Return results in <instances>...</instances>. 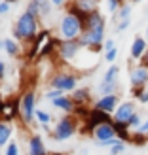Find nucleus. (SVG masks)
I'll use <instances>...</instances> for the list:
<instances>
[{
  "label": "nucleus",
  "mask_w": 148,
  "mask_h": 155,
  "mask_svg": "<svg viewBox=\"0 0 148 155\" xmlns=\"http://www.w3.org/2000/svg\"><path fill=\"white\" fill-rule=\"evenodd\" d=\"M4 74H6V64L2 63V61H0V80L4 78Z\"/></svg>",
  "instance_id": "4c0bfd02"
},
{
  "label": "nucleus",
  "mask_w": 148,
  "mask_h": 155,
  "mask_svg": "<svg viewBox=\"0 0 148 155\" xmlns=\"http://www.w3.org/2000/svg\"><path fill=\"white\" fill-rule=\"evenodd\" d=\"M123 151H126V144H123V142H118L116 146L110 148V155H122Z\"/></svg>",
  "instance_id": "bb28decb"
},
{
  "label": "nucleus",
  "mask_w": 148,
  "mask_h": 155,
  "mask_svg": "<svg viewBox=\"0 0 148 155\" xmlns=\"http://www.w3.org/2000/svg\"><path fill=\"white\" fill-rule=\"evenodd\" d=\"M118 97L116 95H108V97H101L97 102H95V108L101 112H106V114H112L118 110Z\"/></svg>",
  "instance_id": "9d476101"
},
{
  "label": "nucleus",
  "mask_w": 148,
  "mask_h": 155,
  "mask_svg": "<svg viewBox=\"0 0 148 155\" xmlns=\"http://www.w3.org/2000/svg\"><path fill=\"white\" fill-rule=\"evenodd\" d=\"M8 10H10V4H8V2H2V4H0V15L6 13Z\"/></svg>",
  "instance_id": "c9c22d12"
},
{
  "label": "nucleus",
  "mask_w": 148,
  "mask_h": 155,
  "mask_svg": "<svg viewBox=\"0 0 148 155\" xmlns=\"http://www.w3.org/2000/svg\"><path fill=\"white\" fill-rule=\"evenodd\" d=\"M103 48H105V51H110V49H116V45H114V40H105V44H103Z\"/></svg>",
  "instance_id": "473e14b6"
},
{
  "label": "nucleus",
  "mask_w": 148,
  "mask_h": 155,
  "mask_svg": "<svg viewBox=\"0 0 148 155\" xmlns=\"http://www.w3.org/2000/svg\"><path fill=\"white\" fill-rule=\"evenodd\" d=\"M144 36H146V42H148V27H146V32H144Z\"/></svg>",
  "instance_id": "79ce46f5"
},
{
  "label": "nucleus",
  "mask_w": 148,
  "mask_h": 155,
  "mask_svg": "<svg viewBox=\"0 0 148 155\" xmlns=\"http://www.w3.org/2000/svg\"><path fill=\"white\" fill-rule=\"evenodd\" d=\"M129 80H131V85H133V87H144V85L148 83V68L139 64L137 68L131 70Z\"/></svg>",
  "instance_id": "9b49d317"
},
{
  "label": "nucleus",
  "mask_w": 148,
  "mask_h": 155,
  "mask_svg": "<svg viewBox=\"0 0 148 155\" xmlns=\"http://www.w3.org/2000/svg\"><path fill=\"white\" fill-rule=\"evenodd\" d=\"M34 114H36L38 121H40L44 127H46V125H48V123L51 121V115H50V114H46V112H42V110H38V112H34Z\"/></svg>",
  "instance_id": "393cba45"
},
{
  "label": "nucleus",
  "mask_w": 148,
  "mask_h": 155,
  "mask_svg": "<svg viewBox=\"0 0 148 155\" xmlns=\"http://www.w3.org/2000/svg\"><path fill=\"white\" fill-rule=\"evenodd\" d=\"M10 134H12V129L6 125V123H0V148H4L10 140Z\"/></svg>",
  "instance_id": "6ab92c4d"
},
{
  "label": "nucleus",
  "mask_w": 148,
  "mask_h": 155,
  "mask_svg": "<svg viewBox=\"0 0 148 155\" xmlns=\"http://www.w3.org/2000/svg\"><path fill=\"white\" fill-rule=\"evenodd\" d=\"M72 100H74L76 104L84 106V104L89 100V89H85V87H82V89H76V91H74V95H72Z\"/></svg>",
  "instance_id": "dca6fc26"
},
{
  "label": "nucleus",
  "mask_w": 148,
  "mask_h": 155,
  "mask_svg": "<svg viewBox=\"0 0 148 155\" xmlns=\"http://www.w3.org/2000/svg\"><path fill=\"white\" fill-rule=\"evenodd\" d=\"M129 17H131V6L129 4H123L120 8V12H118V19L120 21H127Z\"/></svg>",
  "instance_id": "5701e85b"
},
{
  "label": "nucleus",
  "mask_w": 148,
  "mask_h": 155,
  "mask_svg": "<svg viewBox=\"0 0 148 155\" xmlns=\"http://www.w3.org/2000/svg\"><path fill=\"white\" fill-rule=\"evenodd\" d=\"M137 114V106L135 102H122L118 106V110L114 112V121L116 123H129V119Z\"/></svg>",
  "instance_id": "423d86ee"
},
{
  "label": "nucleus",
  "mask_w": 148,
  "mask_h": 155,
  "mask_svg": "<svg viewBox=\"0 0 148 155\" xmlns=\"http://www.w3.org/2000/svg\"><path fill=\"white\" fill-rule=\"evenodd\" d=\"M57 44H61V42H57V40H50V44H46V45H44V49L40 51V57H46L48 53H51V49L55 48Z\"/></svg>",
  "instance_id": "a878e982"
},
{
  "label": "nucleus",
  "mask_w": 148,
  "mask_h": 155,
  "mask_svg": "<svg viewBox=\"0 0 148 155\" xmlns=\"http://www.w3.org/2000/svg\"><path fill=\"white\" fill-rule=\"evenodd\" d=\"M36 28H38V21L34 15H30L29 12H25L17 19V25H15L13 34L17 38H23V40H33L36 36Z\"/></svg>",
  "instance_id": "f257e3e1"
},
{
  "label": "nucleus",
  "mask_w": 148,
  "mask_h": 155,
  "mask_svg": "<svg viewBox=\"0 0 148 155\" xmlns=\"http://www.w3.org/2000/svg\"><path fill=\"white\" fill-rule=\"evenodd\" d=\"M114 129H116V138H120L122 142H131L129 127L126 125V123H116L114 121Z\"/></svg>",
  "instance_id": "2eb2a0df"
},
{
  "label": "nucleus",
  "mask_w": 148,
  "mask_h": 155,
  "mask_svg": "<svg viewBox=\"0 0 148 155\" xmlns=\"http://www.w3.org/2000/svg\"><path fill=\"white\" fill-rule=\"evenodd\" d=\"M59 97H63V93L57 91V89H51V91L46 93V98H50V100H55V98H59Z\"/></svg>",
  "instance_id": "c756f323"
},
{
  "label": "nucleus",
  "mask_w": 148,
  "mask_h": 155,
  "mask_svg": "<svg viewBox=\"0 0 148 155\" xmlns=\"http://www.w3.org/2000/svg\"><path fill=\"white\" fill-rule=\"evenodd\" d=\"M99 91L103 93V97H108V95H114V91H116V83H101V87Z\"/></svg>",
  "instance_id": "4be33fe9"
},
{
  "label": "nucleus",
  "mask_w": 148,
  "mask_h": 155,
  "mask_svg": "<svg viewBox=\"0 0 148 155\" xmlns=\"http://www.w3.org/2000/svg\"><path fill=\"white\" fill-rule=\"evenodd\" d=\"M29 153L30 155H48L46 153V148H44V142L40 136H33L29 140Z\"/></svg>",
  "instance_id": "ddd939ff"
},
{
  "label": "nucleus",
  "mask_w": 148,
  "mask_h": 155,
  "mask_svg": "<svg viewBox=\"0 0 148 155\" xmlns=\"http://www.w3.org/2000/svg\"><path fill=\"white\" fill-rule=\"evenodd\" d=\"M2 44H4L2 48L8 51V55H17V53H19V45H17V42H13V40H10V38H8V40H4Z\"/></svg>",
  "instance_id": "aec40b11"
},
{
  "label": "nucleus",
  "mask_w": 148,
  "mask_h": 155,
  "mask_svg": "<svg viewBox=\"0 0 148 155\" xmlns=\"http://www.w3.org/2000/svg\"><path fill=\"white\" fill-rule=\"evenodd\" d=\"M74 133H76V121L72 117H63L55 127V138L57 140H67V138H71Z\"/></svg>",
  "instance_id": "20e7f679"
},
{
  "label": "nucleus",
  "mask_w": 148,
  "mask_h": 155,
  "mask_svg": "<svg viewBox=\"0 0 148 155\" xmlns=\"http://www.w3.org/2000/svg\"><path fill=\"white\" fill-rule=\"evenodd\" d=\"M34 91H27L21 98V112H23V121L30 123L33 121V114H34Z\"/></svg>",
  "instance_id": "0eeeda50"
},
{
  "label": "nucleus",
  "mask_w": 148,
  "mask_h": 155,
  "mask_svg": "<svg viewBox=\"0 0 148 155\" xmlns=\"http://www.w3.org/2000/svg\"><path fill=\"white\" fill-rule=\"evenodd\" d=\"M139 102H143V104H148V91H144L141 97H139Z\"/></svg>",
  "instance_id": "72a5a7b5"
},
{
  "label": "nucleus",
  "mask_w": 148,
  "mask_h": 155,
  "mask_svg": "<svg viewBox=\"0 0 148 155\" xmlns=\"http://www.w3.org/2000/svg\"><path fill=\"white\" fill-rule=\"evenodd\" d=\"M106 8H108V12H110V13H114L120 8V0H106Z\"/></svg>",
  "instance_id": "cd10ccee"
},
{
  "label": "nucleus",
  "mask_w": 148,
  "mask_h": 155,
  "mask_svg": "<svg viewBox=\"0 0 148 155\" xmlns=\"http://www.w3.org/2000/svg\"><path fill=\"white\" fill-rule=\"evenodd\" d=\"M131 142H133L135 146H144L148 142V136L143 134V133H139V130H135V133L131 134Z\"/></svg>",
  "instance_id": "412c9836"
},
{
  "label": "nucleus",
  "mask_w": 148,
  "mask_h": 155,
  "mask_svg": "<svg viewBox=\"0 0 148 155\" xmlns=\"http://www.w3.org/2000/svg\"><path fill=\"white\" fill-rule=\"evenodd\" d=\"M51 104L55 108H59V110H65V112H72L74 110V100L67 98V97H59L55 100H51Z\"/></svg>",
  "instance_id": "4468645a"
},
{
  "label": "nucleus",
  "mask_w": 148,
  "mask_h": 155,
  "mask_svg": "<svg viewBox=\"0 0 148 155\" xmlns=\"http://www.w3.org/2000/svg\"><path fill=\"white\" fill-rule=\"evenodd\" d=\"M84 32V23L72 13H67L63 19H61V36L65 40H76L78 34Z\"/></svg>",
  "instance_id": "f03ea898"
},
{
  "label": "nucleus",
  "mask_w": 148,
  "mask_h": 155,
  "mask_svg": "<svg viewBox=\"0 0 148 155\" xmlns=\"http://www.w3.org/2000/svg\"><path fill=\"white\" fill-rule=\"evenodd\" d=\"M82 48V44L80 40H65V42H61L59 44V53H61V57L63 59H74L76 57V53L80 51Z\"/></svg>",
  "instance_id": "1a4fd4ad"
},
{
  "label": "nucleus",
  "mask_w": 148,
  "mask_h": 155,
  "mask_svg": "<svg viewBox=\"0 0 148 155\" xmlns=\"http://www.w3.org/2000/svg\"><path fill=\"white\" fill-rule=\"evenodd\" d=\"M129 23H131L129 19H127V21H120V23H118V27H116V28H118V32H123V30L129 27Z\"/></svg>",
  "instance_id": "2f4dec72"
},
{
  "label": "nucleus",
  "mask_w": 148,
  "mask_h": 155,
  "mask_svg": "<svg viewBox=\"0 0 148 155\" xmlns=\"http://www.w3.org/2000/svg\"><path fill=\"white\" fill-rule=\"evenodd\" d=\"M141 125H143V121H141V115H139V114H135L133 117L129 119V123H127V127L135 129V130H139V129H141Z\"/></svg>",
  "instance_id": "b1692460"
},
{
  "label": "nucleus",
  "mask_w": 148,
  "mask_h": 155,
  "mask_svg": "<svg viewBox=\"0 0 148 155\" xmlns=\"http://www.w3.org/2000/svg\"><path fill=\"white\" fill-rule=\"evenodd\" d=\"M139 133H143V134H148V119L141 125V129H139Z\"/></svg>",
  "instance_id": "f704fd0d"
},
{
  "label": "nucleus",
  "mask_w": 148,
  "mask_h": 155,
  "mask_svg": "<svg viewBox=\"0 0 148 155\" xmlns=\"http://www.w3.org/2000/svg\"><path fill=\"white\" fill-rule=\"evenodd\" d=\"M116 57H118V48H116V49H110V51H106V53H105V59L108 61V63H114Z\"/></svg>",
  "instance_id": "c85d7f7f"
},
{
  "label": "nucleus",
  "mask_w": 148,
  "mask_h": 155,
  "mask_svg": "<svg viewBox=\"0 0 148 155\" xmlns=\"http://www.w3.org/2000/svg\"><path fill=\"white\" fill-rule=\"evenodd\" d=\"M95 6H97V0H76V8H80V10L85 12V13L97 12Z\"/></svg>",
  "instance_id": "f3484780"
},
{
  "label": "nucleus",
  "mask_w": 148,
  "mask_h": 155,
  "mask_svg": "<svg viewBox=\"0 0 148 155\" xmlns=\"http://www.w3.org/2000/svg\"><path fill=\"white\" fill-rule=\"evenodd\" d=\"M4 110H6V102L2 100V97H0V114H2Z\"/></svg>",
  "instance_id": "58836bf2"
},
{
  "label": "nucleus",
  "mask_w": 148,
  "mask_h": 155,
  "mask_svg": "<svg viewBox=\"0 0 148 155\" xmlns=\"http://www.w3.org/2000/svg\"><path fill=\"white\" fill-rule=\"evenodd\" d=\"M76 83H78V78H76L74 74L61 72V74H57V76L51 80V87L57 89V91H61V93H65V91H74Z\"/></svg>",
  "instance_id": "7ed1b4c3"
},
{
  "label": "nucleus",
  "mask_w": 148,
  "mask_h": 155,
  "mask_svg": "<svg viewBox=\"0 0 148 155\" xmlns=\"http://www.w3.org/2000/svg\"><path fill=\"white\" fill-rule=\"evenodd\" d=\"M118 74H120V68L116 66V64H112V66L106 70L103 81H105V83H116V80H118Z\"/></svg>",
  "instance_id": "a211bd4d"
},
{
  "label": "nucleus",
  "mask_w": 148,
  "mask_h": 155,
  "mask_svg": "<svg viewBox=\"0 0 148 155\" xmlns=\"http://www.w3.org/2000/svg\"><path fill=\"white\" fill-rule=\"evenodd\" d=\"M4 155H19V148H17V144H10L6 148V153Z\"/></svg>",
  "instance_id": "7c9ffc66"
},
{
  "label": "nucleus",
  "mask_w": 148,
  "mask_h": 155,
  "mask_svg": "<svg viewBox=\"0 0 148 155\" xmlns=\"http://www.w3.org/2000/svg\"><path fill=\"white\" fill-rule=\"evenodd\" d=\"M93 136H95V140L99 144L103 142H108L116 138V129H114V123H105V125H99L95 130H93Z\"/></svg>",
  "instance_id": "6e6552de"
},
{
  "label": "nucleus",
  "mask_w": 148,
  "mask_h": 155,
  "mask_svg": "<svg viewBox=\"0 0 148 155\" xmlns=\"http://www.w3.org/2000/svg\"><path fill=\"white\" fill-rule=\"evenodd\" d=\"M141 66H144V68H148V49H146V53H144V57L141 59Z\"/></svg>",
  "instance_id": "e433bc0d"
},
{
  "label": "nucleus",
  "mask_w": 148,
  "mask_h": 155,
  "mask_svg": "<svg viewBox=\"0 0 148 155\" xmlns=\"http://www.w3.org/2000/svg\"><path fill=\"white\" fill-rule=\"evenodd\" d=\"M148 49V42H146V38L143 36H137L133 44H131V59H135V61H141L144 57V53Z\"/></svg>",
  "instance_id": "f8f14e48"
},
{
  "label": "nucleus",
  "mask_w": 148,
  "mask_h": 155,
  "mask_svg": "<svg viewBox=\"0 0 148 155\" xmlns=\"http://www.w3.org/2000/svg\"><path fill=\"white\" fill-rule=\"evenodd\" d=\"M133 2H141V0H133Z\"/></svg>",
  "instance_id": "37998d69"
},
{
  "label": "nucleus",
  "mask_w": 148,
  "mask_h": 155,
  "mask_svg": "<svg viewBox=\"0 0 148 155\" xmlns=\"http://www.w3.org/2000/svg\"><path fill=\"white\" fill-rule=\"evenodd\" d=\"M105 123H114V117H110V114L93 108L89 117H88V127H85V130H95L99 125H105Z\"/></svg>",
  "instance_id": "39448f33"
},
{
  "label": "nucleus",
  "mask_w": 148,
  "mask_h": 155,
  "mask_svg": "<svg viewBox=\"0 0 148 155\" xmlns=\"http://www.w3.org/2000/svg\"><path fill=\"white\" fill-rule=\"evenodd\" d=\"M51 4H55V6H63V4H65V0H51Z\"/></svg>",
  "instance_id": "ea45409f"
},
{
  "label": "nucleus",
  "mask_w": 148,
  "mask_h": 155,
  "mask_svg": "<svg viewBox=\"0 0 148 155\" xmlns=\"http://www.w3.org/2000/svg\"><path fill=\"white\" fill-rule=\"evenodd\" d=\"M4 2H8V4H12V2H17V0H4Z\"/></svg>",
  "instance_id": "a19ab883"
}]
</instances>
